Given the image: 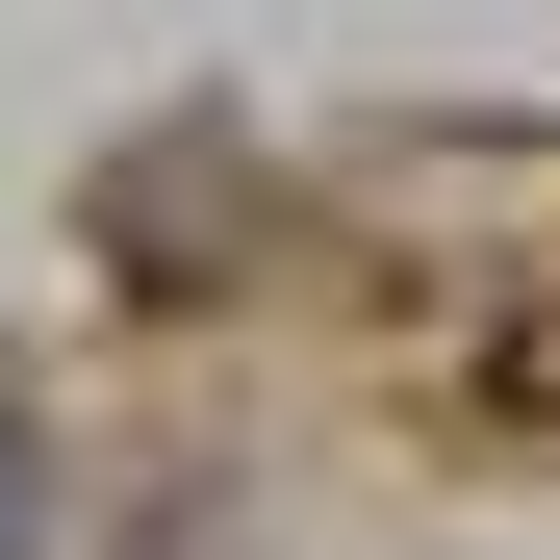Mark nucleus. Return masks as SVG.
Wrapping results in <instances>:
<instances>
[{"label": "nucleus", "mask_w": 560, "mask_h": 560, "mask_svg": "<svg viewBox=\"0 0 560 560\" xmlns=\"http://www.w3.org/2000/svg\"><path fill=\"white\" fill-rule=\"evenodd\" d=\"M26 535H51V510H26V485H0V560H26Z\"/></svg>", "instance_id": "obj_1"}]
</instances>
